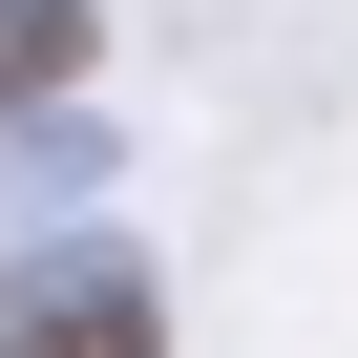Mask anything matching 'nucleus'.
<instances>
[{
  "instance_id": "f03ea898",
  "label": "nucleus",
  "mask_w": 358,
  "mask_h": 358,
  "mask_svg": "<svg viewBox=\"0 0 358 358\" xmlns=\"http://www.w3.org/2000/svg\"><path fill=\"white\" fill-rule=\"evenodd\" d=\"M43 85H85V0H0V106H43Z\"/></svg>"
},
{
  "instance_id": "f257e3e1",
  "label": "nucleus",
  "mask_w": 358,
  "mask_h": 358,
  "mask_svg": "<svg viewBox=\"0 0 358 358\" xmlns=\"http://www.w3.org/2000/svg\"><path fill=\"white\" fill-rule=\"evenodd\" d=\"M22 358H169V316H148L127 274H64V295L22 316Z\"/></svg>"
}]
</instances>
